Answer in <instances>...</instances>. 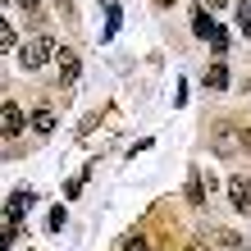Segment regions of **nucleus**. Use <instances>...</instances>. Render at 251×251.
I'll return each mask as SVG.
<instances>
[{
  "label": "nucleus",
  "instance_id": "f257e3e1",
  "mask_svg": "<svg viewBox=\"0 0 251 251\" xmlns=\"http://www.w3.org/2000/svg\"><path fill=\"white\" fill-rule=\"evenodd\" d=\"M50 55H55V41H50V37H32V41L19 50V64H23V69H41Z\"/></svg>",
  "mask_w": 251,
  "mask_h": 251
},
{
  "label": "nucleus",
  "instance_id": "f03ea898",
  "mask_svg": "<svg viewBox=\"0 0 251 251\" xmlns=\"http://www.w3.org/2000/svg\"><path fill=\"white\" fill-rule=\"evenodd\" d=\"M0 128H5V137H9V142L23 132V110L14 105V100H5V105H0Z\"/></svg>",
  "mask_w": 251,
  "mask_h": 251
},
{
  "label": "nucleus",
  "instance_id": "7ed1b4c3",
  "mask_svg": "<svg viewBox=\"0 0 251 251\" xmlns=\"http://www.w3.org/2000/svg\"><path fill=\"white\" fill-rule=\"evenodd\" d=\"M192 32H197L201 41H215V32H219V27H215V19H210V9H192Z\"/></svg>",
  "mask_w": 251,
  "mask_h": 251
},
{
  "label": "nucleus",
  "instance_id": "20e7f679",
  "mask_svg": "<svg viewBox=\"0 0 251 251\" xmlns=\"http://www.w3.org/2000/svg\"><path fill=\"white\" fill-rule=\"evenodd\" d=\"M228 201L238 205V210H251V178H233L228 183Z\"/></svg>",
  "mask_w": 251,
  "mask_h": 251
},
{
  "label": "nucleus",
  "instance_id": "39448f33",
  "mask_svg": "<svg viewBox=\"0 0 251 251\" xmlns=\"http://www.w3.org/2000/svg\"><path fill=\"white\" fill-rule=\"evenodd\" d=\"M27 205H32V197H27V192H19V197H9V205H5V228H14V224H19Z\"/></svg>",
  "mask_w": 251,
  "mask_h": 251
},
{
  "label": "nucleus",
  "instance_id": "423d86ee",
  "mask_svg": "<svg viewBox=\"0 0 251 251\" xmlns=\"http://www.w3.org/2000/svg\"><path fill=\"white\" fill-rule=\"evenodd\" d=\"M55 64H60V78L64 82H73V78H78V55H73V50H55Z\"/></svg>",
  "mask_w": 251,
  "mask_h": 251
},
{
  "label": "nucleus",
  "instance_id": "0eeeda50",
  "mask_svg": "<svg viewBox=\"0 0 251 251\" xmlns=\"http://www.w3.org/2000/svg\"><path fill=\"white\" fill-rule=\"evenodd\" d=\"M205 87H210V92H224V87H228V64H224V60L210 64V73H205Z\"/></svg>",
  "mask_w": 251,
  "mask_h": 251
},
{
  "label": "nucleus",
  "instance_id": "6e6552de",
  "mask_svg": "<svg viewBox=\"0 0 251 251\" xmlns=\"http://www.w3.org/2000/svg\"><path fill=\"white\" fill-rule=\"evenodd\" d=\"M238 27L242 37H251V0H238Z\"/></svg>",
  "mask_w": 251,
  "mask_h": 251
},
{
  "label": "nucleus",
  "instance_id": "1a4fd4ad",
  "mask_svg": "<svg viewBox=\"0 0 251 251\" xmlns=\"http://www.w3.org/2000/svg\"><path fill=\"white\" fill-rule=\"evenodd\" d=\"M32 128H37V132H50V128H55V114H50V110H37V114H32Z\"/></svg>",
  "mask_w": 251,
  "mask_h": 251
},
{
  "label": "nucleus",
  "instance_id": "9d476101",
  "mask_svg": "<svg viewBox=\"0 0 251 251\" xmlns=\"http://www.w3.org/2000/svg\"><path fill=\"white\" fill-rule=\"evenodd\" d=\"M210 46H215L219 55H224V50L233 46V37H228V27H219V32H215V41H210Z\"/></svg>",
  "mask_w": 251,
  "mask_h": 251
},
{
  "label": "nucleus",
  "instance_id": "9b49d317",
  "mask_svg": "<svg viewBox=\"0 0 251 251\" xmlns=\"http://www.w3.org/2000/svg\"><path fill=\"white\" fill-rule=\"evenodd\" d=\"M46 228H50V233H60V228H64V205H55V210H50V219H46Z\"/></svg>",
  "mask_w": 251,
  "mask_h": 251
},
{
  "label": "nucleus",
  "instance_id": "f8f14e48",
  "mask_svg": "<svg viewBox=\"0 0 251 251\" xmlns=\"http://www.w3.org/2000/svg\"><path fill=\"white\" fill-rule=\"evenodd\" d=\"M187 201H205V183L192 178V183H187Z\"/></svg>",
  "mask_w": 251,
  "mask_h": 251
},
{
  "label": "nucleus",
  "instance_id": "ddd939ff",
  "mask_svg": "<svg viewBox=\"0 0 251 251\" xmlns=\"http://www.w3.org/2000/svg\"><path fill=\"white\" fill-rule=\"evenodd\" d=\"M124 251H151V242H146V238H128Z\"/></svg>",
  "mask_w": 251,
  "mask_h": 251
},
{
  "label": "nucleus",
  "instance_id": "4468645a",
  "mask_svg": "<svg viewBox=\"0 0 251 251\" xmlns=\"http://www.w3.org/2000/svg\"><path fill=\"white\" fill-rule=\"evenodd\" d=\"M0 46H5V50L14 46V27H9V23H0Z\"/></svg>",
  "mask_w": 251,
  "mask_h": 251
},
{
  "label": "nucleus",
  "instance_id": "2eb2a0df",
  "mask_svg": "<svg viewBox=\"0 0 251 251\" xmlns=\"http://www.w3.org/2000/svg\"><path fill=\"white\" fill-rule=\"evenodd\" d=\"M114 32H119V9L110 5V23H105V37H114Z\"/></svg>",
  "mask_w": 251,
  "mask_h": 251
},
{
  "label": "nucleus",
  "instance_id": "dca6fc26",
  "mask_svg": "<svg viewBox=\"0 0 251 251\" xmlns=\"http://www.w3.org/2000/svg\"><path fill=\"white\" fill-rule=\"evenodd\" d=\"M228 5V0H205V9H224Z\"/></svg>",
  "mask_w": 251,
  "mask_h": 251
},
{
  "label": "nucleus",
  "instance_id": "f3484780",
  "mask_svg": "<svg viewBox=\"0 0 251 251\" xmlns=\"http://www.w3.org/2000/svg\"><path fill=\"white\" fill-rule=\"evenodd\" d=\"M242 151H251V128H247V132H242Z\"/></svg>",
  "mask_w": 251,
  "mask_h": 251
},
{
  "label": "nucleus",
  "instance_id": "a211bd4d",
  "mask_svg": "<svg viewBox=\"0 0 251 251\" xmlns=\"http://www.w3.org/2000/svg\"><path fill=\"white\" fill-rule=\"evenodd\" d=\"M19 5H23V9H37V5H41V0H19Z\"/></svg>",
  "mask_w": 251,
  "mask_h": 251
}]
</instances>
